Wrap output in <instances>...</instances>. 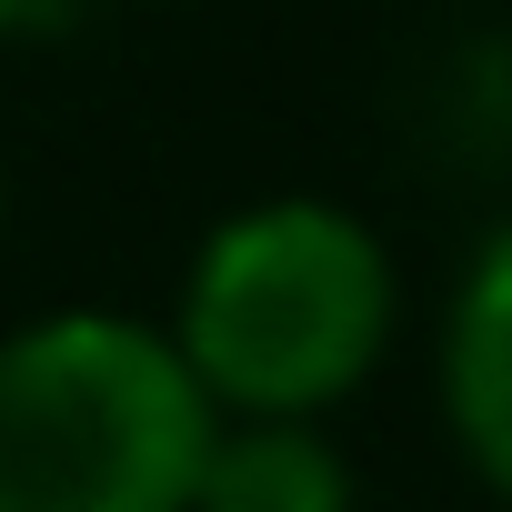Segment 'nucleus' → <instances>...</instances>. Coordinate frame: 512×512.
<instances>
[{"mask_svg":"<svg viewBox=\"0 0 512 512\" xmlns=\"http://www.w3.org/2000/svg\"><path fill=\"white\" fill-rule=\"evenodd\" d=\"M392 312H402V282L382 231L342 201L282 191L201 231L171 302V352L211 392V412L322 422L372 382Z\"/></svg>","mask_w":512,"mask_h":512,"instance_id":"1","label":"nucleus"},{"mask_svg":"<svg viewBox=\"0 0 512 512\" xmlns=\"http://www.w3.org/2000/svg\"><path fill=\"white\" fill-rule=\"evenodd\" d=\"M211 392L131 312H51L0 342V512H191Z\"/></svg>","mask_w":512,"mask_h":512,"instance_id":"2","label":"nucleus"},{"mask_svg":"<svg viewBox=\"0 0 512 512\" xmlns=\"http://www.w3.org/2000/svg\"><path fill=\"white\" fill-rule=\"evenodd\" d=\"M442 412L462 462L512 502V231L482 241V262L442 312Z\"/></svg>","mask_w":512,"mask_h":512,"instance_id":"3","label":"nucleus"},{"mask_svg":"<svg viewBox=\"0 0 512 512\" xmlns=\"http://www.w3.org/2000/svg\"><path fill=\"white\" fill-rule=\"evenodd\" d=\"M191 512H352V462L322 422L221 412L191 472Z\"/></svg>","mask_w":512,"mask_h":512,"instance_id":"4","label":"nucleus"},{"mask_svg":"<svg viewBox=\"0 0 512 512\" xmlns=\"http://www.w3.org/2000/svg\"><path fill=\"white\" fill-rule=\"evenodd\" d=\"M11 21H21V0H0V31H11Z\"/></svg>","mask_w":512,"mask_h":512,"instance_id":"5","label":"nucleus"},{"mask_svg":"<svg viewBox=\"0 0 512 512\" xmlns=\"http://www.w3.org/2000/svg\"><path fill=\"white\" fill-rule=\"evenodd\" d=\"M0 221H11V181H0Z\"/></svg>","mask_w":512,"mask_h":512,"instance_id":"6","label":"nucleus"},{"mask_svg":"<svg viewBox=\"0 0 512 512\" xmlns=\"http://www.w3.org/2000/svg\"><path fill=\"white\" fill-rule=\"evenodd\" d=\"M21 11H31V0H21Z\"/></svg>","mask_w":512,"mask_h":512,"instance_id":"7","label":"nucleus"}]
</instances>
